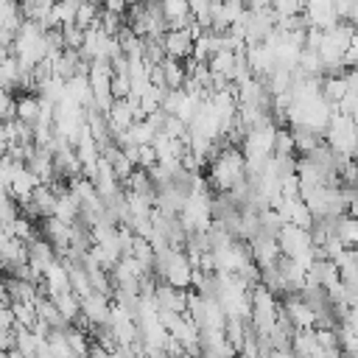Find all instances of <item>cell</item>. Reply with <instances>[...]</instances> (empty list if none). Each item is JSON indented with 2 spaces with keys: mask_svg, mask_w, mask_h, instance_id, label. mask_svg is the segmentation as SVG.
<instances>
[{
  "mask_svg": "<svg viewBox=\"0 0 358 358\" xmlns=\"http://www.w3.org/2000/svg\"><path fill=\"white\" fill-rule=\"evenodd\" d=\"M154 296H157V305L165 310H176V313L187 310V288H176L162 280V285L154 288Z\"/></svg>",
  "mask_w": 358,
  "mask_h": 358,
  "instance_id": "cell-9",
  "label": "cell"
},
{
  "mask_svg": "<svg viewBox=\"0 0 358 358\" xmlns=\"http://www.w3.org/2000/svg\"><path fill=\"white\" fill-rule=\"evenodd\" d=\"M81 313L92 322V327H98V324H109L112 296L103 294V291H90L87 296H81Z\"/></svg>",
  "mask_w": 358,
  "mask_h": 358,
  "instance_id": "cell-5",
  "label": "cell"
},
{
  "mask_svg": "<svg viewBox=\"0 0 358 358\" xmlns=\"http://www.w3.org/2000/svg\"><path fill=\"white\" fill-rule=\"evenodd\" d=\"M243 179H249L243 148L232 145V143H224V148H218L207 159V182H210V187L215 193H229Z\"/></svg>",
  "mask_w": 358,
  "mask_h": 358,
  "instance_id": "cell-1",
  "label": "cell"
},
{
  "mask_svg": "<svg viewBox=\"0 0 358 358\" xmlns=\"http://www.w3.org/2000/svg\"><path fill=\"white\" fill-rule=\"evenodd\" d=\"M341 67H347V70L358 67V31H355L352 42L347 45V50H344V56H341Z\"/></svg>",
  "mask_w": 358,
  "mask_h": 358,
  "instance_id": "cell-20",
  "label": "cell"
},
{
  "mask_svg": "<svg viewBox=\"0 0 358 358\" xmlns=\"http://www.w3.org/2000/svg\"><path fill=\"white\" fill-rule=\"evenodd\" d=\"M62 36H64V45L67 48H81L84 45V28L76 25V22H64L62 25Z\"/></svg>",
  "mask_w": 358,
  "mask_h": 358,
  "instance_id": "cell-18",
  "label": "cell"
},
{
  "mask_svg": "<svg viewBox=\"0 0 358 358\" xmlns=\"http://www.w3.org/2000/svg\"><path fill=\"white\" fill-rule=\"evenodd\" d=\"M336 238L344 246H358V215L352 213H341L336 218Z\"/></svg>",
  "mask_w": 358,
  "mask_h": 358,
  "instance_id": "cell-13",
  "label": "cell"
},
{
  "mask_svg": "<svg viewBox=\"0 0 358 358\" xmlns=\"http://www.w3.org/2000/svg\"><path fill=\"white\" fill-rule=\"evenodd\" d=\"M274 154H277V157H294V154H296V145H294V131H291V129L277 126V137H274Z\"/></svg>",
  "mask_w": 358,
  "mask_h": 358,
  "instance_id": "cell-15",
  "label": "cell"
},
{
  "mask_svg": "<svg viewBox=\"0 0 358 358\" xmlns=\"http://www.w3.org/2000/svg\"><path fill=\"white\" fill-rule=\"evenodd\" d=\"M53 302H56V308L62 310V316H64L67 322H73V319L81 313V296H78L76 291H62V294H53Z\"/></svg>",
  "mask_w": 358,
  "mask_h": 358,
  "instance_id": "cell-14",
  "label": "cell"
},
{
  "mask_svg": "<svg viewBox=\"0 0 358 358\" xmlns=\"http://www.w3.org/2000/svg\"><path fill=\"white\" fill-rule=\"evenodd\" d=\"M159 8L168 28H187L196 20L190 11V0H159Z\"/></svg>",
  "mask_w": 358,
  "mask_h": 358,
  "instance_id": "cell-10",
  "label": "cell"
},
{
  "mask_svg": "<svg viewBox=\"0 0 358 358\" xmlns=\"http://www.w3.org/2000/svg\"><path fill=\"white\" fill-rule=\"evenodd\" d=\"M277 243H280V252H282L285 257H299V255H305L308 249L316 246L310 229L296 227V224H288V221L280 227V232H277Z\"/></svg>",
  "mask_w": 358,
  "mask_h": 358,
  "instance_id": "cell-3",
  "label": "cell"
},
{
  "mask_svg": "<svg viewBox=\"0 0 358 358\" xmlns=\"http://www.w3.org/2000/svg\"><path fill=\"white\" fill-rule=\"evenodd\" d=\"M324 140L338 157H352V151L358 145V123L344 112H333L330 123L324 129Z\"/></svg>",
  "mask_w": 358,
  "mask_h": 358,
  "instance_id": "cell-2",
  "label": "cell"
},
{
  "mask_svg": "<svg viewBox=\"0 0 358 358\" xmlns=\"http://www.w3.org/2000/svg\"><path fill=\"white\" fill-rule=\"evenodd\" d=\"M249 246H252V260L263 268V266H274L280 260V243L274 235H266V232H257L255 238H249Z\"/></svg>",
  "mask_w": 358,
  "mask_h": 358,
  "instance_id": "cell-7",
  "label": "cell"
},
{
  "mask_svg": "<svg viewBox=\"0 0 358 358\" xmlns=\"http://www.w3.org/2000/svg\"><path fill=\"white\" fill-rule=\"evenodd\" d=\"M134 103L131 98H115L112 106L106 109V120H109V129H112V137L115 134H123L137 117H134Z\"/></svg>",
  "mask_w": 358,
  "mask_h": 358,
  "instance_id": "cell-6",
  "label": "cell"
},
{
  "mask_svg": "<svg viewBox=\"0 0 358 358\" xmlns=\"http://www.w3.org/2000/svg\"><path fill=\"white\" fill-rule=\"evenodd\" d=\"M282 310L288 313V319H291V324L296 327V330H308V327H316V322H319V316H316V310H313V305L299 294V291H291V294H285V302H282Z\"/></svg>",
  "mask_w": 358,
  "mask_h": 358,
  "instance_id": "cell-4",
  "label": "cell"
},
{
  "mask_svg": "<svg viewBox=\"0 0 358 358\" xmlns=\"http://www.w3.org/2000/svg\"><path fill=\"white\" fill-rule=\"evenodd\" d=\"M157 162H159V157H157L154 143H140L137 145V168H151Z\"/></svg>",
  "mask_w": 358,
  "mask_h": 358,
  "instance_id": "cell-19",
  "label": "cell"
},
{
  "mask_svg": "<svg viewBox=\"0 0 358 358\" xmlns=\"http://www.w3.org/2000/svg\"><path fill=\"white\" fill-rule=\"evenodd\" d=\"M112 95H115V98H129V95H131L129 70H115V76H112Z\"/></svg>",
  "mask_w": 358,
  "mask_h": 358,
  "instance_id": "cell-16",
  "label": "cell"
},
{
  "mask_svg": "<svg viewBox=\"0 0 358 358\" xmlns=\"http://www.w3.org/2000/svg\"><path fill=\"white\" fill-rule=\"evenodd\" d=\"M350 92V81H347V73H327L322 78V95L336 106L344 95Z\"/></svg>",
  "mask_w": 358,
  "mask_h": 358,
  "instance_id": "cell-11",
  "label": "cell"
},
{
  "mask_svg": "<svg viewBox=\"0 0 358 358\" xmlns=\"http://www.w3.org/2000/svg\"><path fill=\"white\" fill-rule=\"evenodd\" d=\"M193 34L187 28H168L162 34V45H165V56H173V59H190L193 53Z\"/></svg>",
  "mask_w": 358,
  "mask_h": 358,
  "instance_id": "cell-8",
  "label": "cell"
},
{
  "mask_svg": "<svg viewBox=\"0 0 358 358\" xmlns=\"http://www.w3.org/2000/svg\"><path fill=\"white\" fill-rule=\"evenodd\" d=\"M39 112H42V98H39V92H17V117L20 120H25V123H36V117H39Z\"/></svg>",
  "mask_w": 358,
  "mask_h": 358,
  "instance_id": "cell-12",
  "label": "cell"
},
{
  "mask_svg": "<svg viewBox=\"0 0 358 358\" xmlns=\"http://www.w3.org/2000/svg\"><path fill=\"white\" fill-rule=\"evenodd\" d=\"M17 117V95L11 90H0V120Z\"/></svg>",
  "mask_w": 358,
  "mask_h": 358,
  "instance_id": "cell-17",
  "label": "cell"
}]
</instances>
